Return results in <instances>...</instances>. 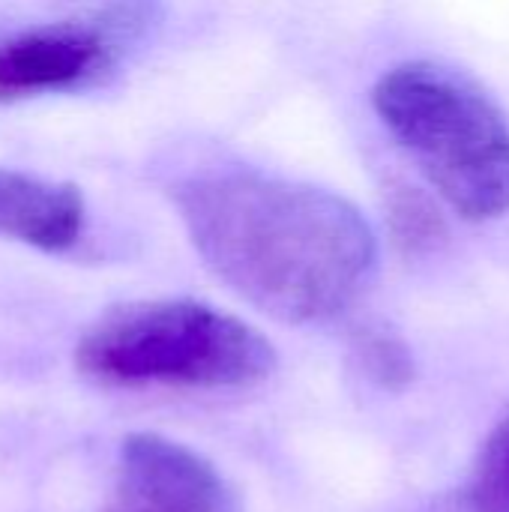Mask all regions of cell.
I'll return each instance as SVG.
<instances>
[{"instance_id": "7a4b0ae2", "label": "cell", "mask_w": 509, "mask_h": 512, "mask_svg": "<svg viewBox=\"0 0 509 512\" xmlns=\"http://www.w3.org/2000/svg\"><path fill=\"white\" fill-rule=\"evenodd\" d=\"M372 108L456 216H507L509 117L477 81L435 60H405L375 81Z\"/></svg>"}, {"instance_id": "5b68a950", "label": "cell", "mask_w": 509, "mask_h": 512, "mask_svg": "<svg viewBox=\"0 0 509 512\" xmlns=\"http://www.w3.org/2000/svg\"><path fill=\"white\" fill-rule=\"evenodd\" d=\"M108 512H237L219 471L195 450L153 432L129 435Z\"/></svg>"}, {"instance_id": "277c9868", "label": "cell", "mask_w": 509, "mask_h": 512, "mask_svg": "<svg viewBox=\"0 0 509 512\" xmlns=\"http://www.w3.org/2000/svg\"><path fill=\"white\" fill-rule=\"evenodd\" d=\"M141 21V3H120L90 21L42 24L3 36L0 105L99 84L120 66Z\"/></svg>"}, {"instance_id": "8992f818", "label": "cell", "mask_w": 509, "mask_h": 512, "mask_svg": "<svg viewBox=\"0 0 509 512\" xmlns=\"http://www.w3.org/2000/svg\"><path fill=\"white\" fill-rule=\"evenodd\" d=\"M84 222L87 207L75 183L0 168V237L39 252H66L81 240Z\"/></svg>"}, {"instance_id": "6da1fadb", "label": "cell", "mask_w": 509, "mask_h": 512, "mask_svg": "<svg viewBox=\"0 0 509 512\" xmlns=\"http://www.w3.org/2000/svg\"><path fill=\"white\" fill-rule=\"evenodd\" d=\"M171 201L213 276L282 324L339 318L375 276L372 225L330 189L219 168L177 180Z\"/></svg>"}, {"instance_id": "3957f363", "label": "cell", "mask_w": 509, "mask_h": 512, "mask_svg": "<svg viewBox=\"0 0 509 512\" xmlns=\"http://www.w3.org/2000/svg\"><path fill=\"white\" fill-rule=\"evenodd\" d=\"M75 366L111 387L246 390L273 375L276 351L255 327L207 303L138 300L84 330Z\"/></svg>"}, {"instance_id": "52a82bcc", "label": "cell", "mask_w": 509, "mask_h": 512, "mask_svg": "<svg viewBox=\"0 0 509 512\" xmlns=\"http://www.w3.org/2000/svg\"><path fill=\"white\" fill-rule=\"evenodd\" d=\"M387 222L393 231V240L408 255H426L435 252L447 240V222L441 210L435 207L426 192L399 183L390 192L387 201Z\"/></svg>"}, {"instance_id": "30bf717a", "label": "cell", "mask_w": 509, "mask_h": 512, "mask_svg": "<svg viewBox=\"0 0 509 512\" xmlns=\"http://www.w3.org/2000/svg\"><path fill=\"white\" fill-rule=\"evenodd\" d=\"M426 512H492L489 507H483L474 495H471V489H462V492H450V495H444V498H438L432 507Z\"/></svg>"}, {"instance_id": "9c48e42d", "label": "cell", "mask_w": 509, "mask_h": 512, "mask_svg": "<svg viewBox=\"0 0 509 512\" xmlns=\"http://www.w3.org/2000/svg\"><path fill=\"white\" fill-rule=\"evenodd\" d=\"M468 489L483 507L492 512H509V420L486 438Z\"/></svg>"}, {"instance_id": "ba28073f", "label": "cell", "mask_w": 509, "mask_h": 512, "mask_svg": "<svg viewBox=\"0 0 509 512\" xmlns=\"http://www.w3.org/2000/svg\"><path fill=\"white\" fill-rule=\"evenodd\" d=\"M351 354L357 360V369L375 387L390 393H402L417 375L408 345L384 327H360L351 336Z\"/></svg>"}]
</instances>
